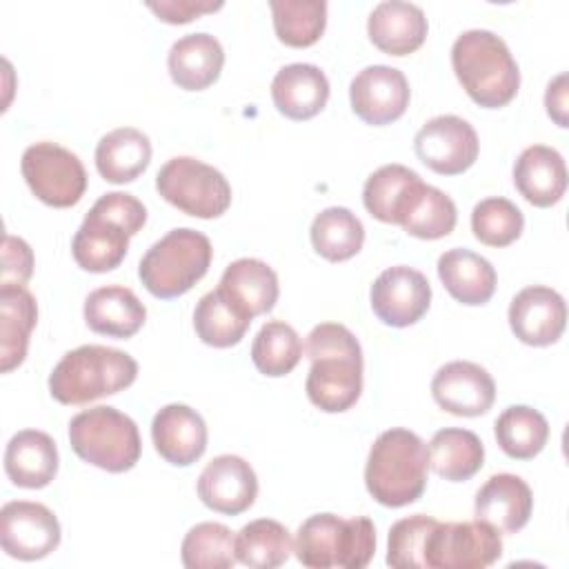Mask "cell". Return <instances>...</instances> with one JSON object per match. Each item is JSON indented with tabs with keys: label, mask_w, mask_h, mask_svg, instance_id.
Listing matches in <instances>:
<instances>
[{
	"label": "cell",
	"mask_w": 569,
	"mask_h": 569,
	"mask_svg": "<svg viewBox=\"0 0 569 569\" xmlns=\"http://www.w3.org/2000/svg\"><path fill=\"white\" fill-rule=\"evenodd\" d=\"M38 322L33 293L20 284L0 287V371L9 373L24 362L29 336Z\"/></svg>",
	"instance_id": "cell-28"
},
{
	"label": "cell",
	"mask_w": 569,
	"mask_h": 569,
	"mask_svg": "<svg viewBox=\"0 0 569 569\" xmlns=\"http://www.w3.org/2000/svg\"><path fill=\"white\" fill-rule=\"evenodd\" d=\"M147 7L158 16V20L169 24H184L202 13H213L222 9V2L211 0H160V2H147Z\"/></svg>",
	"instance_id": "cell-44"
},
{
	"label": "cell",
	"mask_w": 569,
	"mask_h": 569,
	"mask_svg": "<svg viewBox=\"0 0 569 569\" xmlns=\"http://www.w3.org/2000/svg\"><path fill=\"white\" fill-rule=\"evenodd\" d=\"M429 467L449 482H465L473 478L485 462L482 440L460 427H447L433 433L427 447Z\"/></svg>",
	"instance_id": "cell-31"
},
{
	"label": "cell",
	"mask_w": 569,
	"mask_h": 569,
	"mask_svg": "<svg viewBox=\"0 0 569 569\" xmlns=\"http://www.w3.org/2000/svg\"><path fill=\"white\" fill-rule=\"evenodd\" d=\"M438 278L449 296L462 305L478 307L496 291V269L471 249H449L438 258Z\"/></svg>",
	"instance_id": "cell-29"
},
{
	"label": "cell",
	"mask_w": 569,
	"mask_h": 569,
	"mask_svg": "<svg viewBox=\"0 0 569 569\" xmlns=\"http://www.w3.org/2000/svg\"><path fill=\"white\" fill-rule=\"evenodd\" d=\"M522 229L525 216L507 198H485L471 211V231L487 247H507L520 238Z\"/></svg>",
	"instance_id": "cell-41"
},
{
	"label": "cell",
	"mask_w": 569,
	"mask_h": 569,
	"mask_svg": "<svg viewBox=\"0 0 569 569\" xmlns=\"http://www.w3.org/2000/svg\"><path fill=\"white\" fill-rule=\"evenodd\" d=\"M311 369L305 382L309 400L327 413L351 409L362 393V349L340 322H322L307 336Z\"/></svg>",
	"instance_id": "cell-1"
},
{
	"label": "cell",
	"mask_w": 569,
	"mask_h": 569,
	"mask_svg": "<svg viewBox=\"0 0 569 569\" xmlns=\"http://www.w3.org/2000/svg\"><path fill=\"white\" fill-rule=\"evenodd\" d=\"M436 518L416 513L391 525L387 536V565L396 569H427L425 551Z\"/></svg>",
	"instance_id": "cell-42"
},
{
	"label": "cell",
	"mask_w": 569,
	"mask_h": 569,
	"mask_svg": "<svg viewBox=\"0 0 569 569\" xmlns=\"http://www.w3.org/2000/svg\"><path fill=\"white\" fill-rule=\"evenodd\" d=\"M513 184L533 207L560 202L567 191L565 158L547 144L527 147L513 164Z\"/></svg>",
	"instance_id": "cell-24"
},
{
	"label": "cell",
	"mask_w": 569,
	"mask_h": 569,
	"mask_svg": "<svg viewBox=\"0 0 569 569\" xmlns=\"http://www.w3.org/2000/svg\"><path fill=\"white\" fill-rule=\"evenodd\" d=\"M151 438L160 458L176 467H189L207 449V425L189 405L171 402L153 416Z\"/></svg>",
	"instance_id": "cell-19"
},
{
	"label": "cell",
	"mask_w": 569,
	"mask_h": 569,
	"mask_svg": "<svg viewBox=\"0 0 569 569\" xmlns=\"http://www.w3.org/2000/svg\"><path fill=\"white\" fill-rule=\"evenodd\" d=\"M69 442L78 458L109 473L133 469L142 451L138 425L109 405L76 413L69 422Z\"/></svg>",
	"instance_id": "cell-8"
},
{
	"label": "cell",
	"mask_w": 569,
	"mask_h": 569,
	"mask_svg": "<svg viewBox=\"0 0 569 569\" xmlns=\"http://www.w3.org/2000/svg\"><path fill=\"white\" fill-rule=\"evenodd\" d=\"M138 362L120 349L82 345L67 351L49 376V393L60 405H87L133 385Z\"/></svg>",
	"instance_id": "cell-5"
},
{
	"label": "cell",
	"mask_w": 569,
	"mask_h": 569,
	"mask_svg": "<svg viewBox=\"0 0 569 569\" xmlns=\"http://www.w3.org/2000/svg\"><path fill=\"white\" fill-rule=\"evenodd\" d=\"M144 222L147 209L136 196L124 191L100 196L73 236V260L80 269L91 273H107L120 267L129 251V238L136 236Z\"/></svg>",
	"instance_id": "cell-2"
},
{
	"label": "cell",
	"mask_w": 569,
	"mask_h": 569,
	"mask_svg": "<svg viewBox=\"0 0 569 569\" xmlns=\"http://www.w3.org/2000/svg\"><path fill=\"white\" fill-rule=\"evenodd\" d=\"M144 320L147 307L127 287H98L84 300V322L100 336L131 338L142 329Z\"/></svg>",
	"instance_id": "cell-27"
},
{
	"label": "cell",
	"mask_w": 569,
	"mask_h": 569,
	"mask_svg": "<svg viewBox=\"0 0 569 569\" xmlns=\"http://www.w3.org/2000/svg\"><path fill=\"white\" fill-rule=\"evenodd\" d=\"M533 509V493L529 485L516 473L491 476L476 493V520L491 525L500 533L520 531Z\"/></svg>",
	"instance_id": "cell-20"
},
{
	"label": "cell",
	"mask_w": 569,
	"mask_h": 569,
	"mask_svg": "<svg viewBox=\"0 0 569 569\" xmlns=\"http://www.w3.org/2000/svg\"><path fill=\"white\" fill-rule=\"evenodd\" d=\"M7 478L22 489H42L58 473V447L38 429H22L11 436L4 449Z\"/></svg>",
	"instance_id": "cell-25"
},
{
	"label": "cell",
	"mask_w": 569,
	"mask_h": 569,
	"mask_svg": "<svg viewBox=\"0 0 569 569\" xmlns=\"http://www.w3.org/2000/svg\"><path fill=\"white\" fill-rule=\"evenodd\" d=\"M293 551V538L289 529L271 518H258L247 522L236 536L238 562L253 569H273L289 560Z\"/></svg>",
	"instance_id": "cell-36"
},
{
	"label": "cell",
	"mask_w": 569,
	"mask_h": 569,
	"mask_svg": "<svg viewBox=\"0 0 569 569\" xmlns=\"http://www.w3.org/2000/svg\"><path fill=\"white\" fill-rule=\"evenodd\" d=\"M249 325L251 320L233 309L218 289L204 293L193 311V329L198 338L216 349L238 345L244 338Z\"/></svg>",
	"instance_id": "cell-38"
},
{
	"label": "cell",
	"mask_w": 569,
	"mask_h": 569,
	"mask_svg": "<svg viewBox=\"0 0 569 569\" xmlns=\"http://www.w3.org/2000/svg\"><path fill=\"white\" fill-rule=\"evenodd\" d=\"M500 531L482 520L473 522H436L429 533L425 567L427 569H485L500 560Z\"/></svg>",
	"instance_id": "cell-11"
},
{
	"label": "cell",
	"mask_w": 569,
	"mask_h": 569,
	"mask_svg": "<svg viewBox=\"0 0 569 569\" xmlns=\"http://www.w3.org/2000/svg\"><path fill=\"white\" fill-rule=\"evenodd\" d=\"M411 89L405 73L387 64H369L349 84L353 113L373 127L396 122L409 107Z\"/></svg>",
	"instance_id": "cell-15"
},
{
	"label": "cell",
	"mask_w": 569,
	"mask_h": 569,
	"mask_svg": "<svg viewBox=\"0 0 569 569\" xmlns=\"http://www.w3.org/2000/svg\"><path fill=\"white\" fill-rule=\"evenodd\" d=\"M431 396L445 411L476 418L491 409L496 382L485 367L469 360H453L433 373Z\"/></svg>",
	"instance_id": "cell-17"
},
{
	"label": "cell",
	"mask_w": 569,
	"mask_h": 569,
	"mask_svg": "<svg viewBox=\"0 0 569 569\" xmlns=\"http://www.w3.org/2000/svg\"><path fill=\"white\" fill-rule=\"evenodd\" d=\"M545 107L549 118L558 124V127H569L567 124V73H558L545 91Z\"/></svg>",
	"instance_id": "cell-45"
},
{
	"label": "cell",
	"mask_w": 569,
	"mask_h": 569,
	"mask_svg": "<svg viewBox=\"0 0 569 569\" xmlns=\"http://www.w3.org/2000/svg\"><path fill=\"white\" fill-rule=\"evenodd\" d=\"M33 273V251L31 247L16 236H4L2 242V276H0V287L4 284H20L31 278Z\"/></svg>",
	"instance_id": "cell-43"
},
{
	"label": "cell",
	"mask_w": 569,
	"mask_h": 569,
	"mask_svg": "<svg viewBox=\"0 0 569 569\" xmlns=\"http://www.w3.org/2000/svg\"><path fill=\"white\" fill-rule=\"evenodd\" d=\"M293 551L311 569H362L376 553V527L365 516L316 513L298 527Z\"/></svg>",
	"instance_id": "cell-6"
},
{
	"label": "cell",
	"mask_w": 569,
	"mask_h": 569,
	"mask_svg": "<svg viewBox=\"0 0 569 569\" xmlns=\"http://www.w3.org/2000/svg\"><path fill=\"white\" fill-rule=\"evenodd\" d=\"M151 162V140L133 127H118L96 144V169L113 184L133 182Z\"/></svg>",
	"instance_id": "cell-30"
},
{
	"label": "cell",
	"mask_w": 569,
	"mask_h": 569,
	"mask_svg": "<svg viewBox=\"0 0 569 569\" xmlns=\"http://www.w3.org/2000/svg\"><path fill=\"white\" fill-rule=\"evenodd\" d=\"M187 569H229L236 565V536L222 522H198L180 547Z\"/></svg>",
	"instance_id": "cell-40"
},
{
	"label": "cell",
	"mask_w": 569,
	"mask_h": 569,
	"mask_svg": "<svg viewBox=\"0 0 569 569\" xmlns=\"http://www.w3.org/2000/svg\"><path fill=\"white\" fill-rule=\"evenodd\" d=\"M567 325L565 298L545 284L520 289L509 305V327L513 336L531 347L553 345Z\"/></svg>",
	"instance_id": "cell-16"
},
{
	"label": "cell",
	"mask_w": 569,
	"mask_h": 569,
	"mask_svg": "<svg viewBox=\"0 0 569 569\" xmlns=\"http://www.w3.org/2000/svg\"><path fill=\"white\" fill-rule=\"evenodd\" d=\"M158 193L187 216L211 220L231 204V184L211 164L193 156L167 160L156 176Z\"/></svg>",
	"instance_id": "cell-9"
},
{
	"label": "cell",
	"mask_w": 569,
	"mask_h": 569,
	"mask_svg": "<svg viewBox=\"0 0 569 569\" xmlns=\"http://www.w3.org/2000/svg\"><path fill=\"white\" fill-rule=\"evenodd\" d=\"M256 471L240 456H216L198 476V498L218 513L238 516L256 502Z\"/></svg>",
	"instance_id": "cell-18"
},
{
	"label": "cell",
	"mask_w": 569,
	"mask_h": 569,
	"mask_svg": "<svg viewBox=\"0 0 569 569\" xmlns=\"http://www.w3.org/2000/svg\"><path fill=\"white\" fill-rule=\"evenodd\" d=\"M416 156L440 176L467 171L480 151L476 129L460 116L445 113L427 120L413 138Z\"/></svg>",
	"instance_id": "cell-12"
},
{
	"label": "cell",
	"mask_w": 569,
	"mask_h": 569,
	"mask_svg": "<svg viewBox=\"0 0 569 569\" xmlns=\"http://www.w3.org/2000/svg\"><path fill=\"white\" fill-rule=\"evenodd\" d=\"M2 551L18 560H40L58 549L60 522L40 502L11 500L0 509Z\"/></svg>",
	"instance_id": "cell-13"
},
{
	"label": "cell",
	"mask_w": 569,
	"mask_h": 569,
	"mask_svg": "<svg viewBox=\"0 0 569 569\" xmlns=\"http://www.w3.org/2000/svg\"><path fill=\"white\" fill-rule=\"evenodd\" d=\"M420 182L422 178L405 164H382L367 178L362 187L365 209L380 222L398 224L411 191Z\"/></svg>",
	"instance_id": "cell-33"
},
{
	"label": "cell",
	"mask_w": 569,
	"mask_h": 569,
	"mask_svg": "<svg viewBox=\"0 0 569 569\" xmlns=\"http://www.w3.org/2000/svg\"><path fill=\"white\" fill-rule=\"evenodd\" d=\"M271 98L284 118L309 120L325 109L329 100V80L316 64L291 62L273 76Z\"/></svg>",
	"instance_id": "cell-23"
},
{
	"label": "cell",
	"mask_w": 569,
	"mask_h": 569,
	"mask_svg": "<svg viewBox=\"0 0 569 569\" xmlns=\"http://www.w3.org/2000/svg\"><path fill=\"white\" fill-rule=\"evenodd\" d=\"M456 220L458 211L453 200L438 187L420 182L411 191L398 224L413 238L438 240L453 231Z\"/></svg>",
	"instance_id": "cell-32"
},
{
	"label": "cell",
	"mask_w": 569,
	"mask_h": 569,
	"mask_svg": "<svg viewBox=\"0 0 569 569\" xmlns=\"http://www.w3.org/2000/svg\"><path fill=\"white\" fill-rule=\"evenodd\" d=\"M309 236L318 256L329 262H342L362 249L365 227L347 207H327L313 218Z\"/></svg>",
	"instance_id": "cell-34"
},
{
	"label": "cell",
	"mask_w": 569,
	"mask_h": 569,
	"mask_svg": "<svg viewBox=\"0 0 569 569\" xmlns=\"http://www.w3.org/2000/svg\"><path fill=\"white\" fill-rule=\"evenodd\" d=\"M224 64V51L211 33H187L178 38L167 56L171 80L184 91H202L211 87Z\"/></svg>",
	"instance_id": "cell-26"
},
{
	"label": "cell",
	"mask_w": 569,
	"mask_h": 569,
	"mask_svg": "<svg viewBox=\"0 0 569 569\" xmlns=\"http://www.w3.org/2000/svg\"><path fill=\"white\" fill-rule=\"evenodd\" d=\"M211 258L213 249L202 231L178 227L147 249L138 264V276L151 296L171 300L204 278Z\"/></svg>",
	"instance_id": "cell-7"
},
{
	"label": "cell",
	"mask_w": 569,
	"mask_h": 569,
	"mask_svg": "<svg viewBox=\"0 0 569 569\" xmlns=\"http://www.w3.org/2000/svg\"><path fill=\"white\" fill-rule=\"evenodd\" d=\"M493 433L509 458L531 460L549 440V422L533 407L511 405L496 418Z\"/></svg>",
	"instance_id": "cell-35"
},
{
	"label": "cell",
	"mask_w": 569,
	"mask_h": 569,
	"mask_svg": "<svg viewBox=\"0 0 569 569\" xmlns=\"http://www.w3.org/2000/svg\"><path fill=\"white\" fill-rule=\"evenodd\" d=\"M369 298L380 322L402 329L416 325L427 313L431 305V284L422 271L396 264L373 280Z\"/></svg>",
	"instance_id": "cell-14"
},
{
	"label": "cell",
	"mask_w": 569,
	"mask_h": 569,
	"mask_svg": "<svg viewBox=\"0 0 569 569\" xmlns=\"http://www.w3.org/2000/svg\"><path fill=\"white\" fill-rule=\"evenodd\" d=\"M429 24L425 11L413 2L385 0L373 7L367 20L371 42L389 56H407L422 47Z\"/></svg>",
	"instance_id": "cell-22"
},
{
	"label": "cell",
	"mask_w": 569,
	"mask_h": 569,
	"mask_svg": "<svg viewBox=\"0 0 569 569\" xmlns=\"http://www.w3.org/2000/svg\"><path fill=\"white\" fill-rule=\"evenodd\" d=\"M20 171L31 193L56 209L78 204L87 191L84 164L73 151L56 142L29 144L22 153Z\"/></svg>",
	"instance_id": "cell-10"
},
{
	"label": "cell",
	"mask_w": 569,
	"mask_h": 569,
	"mask_svg": "<svg viewBox=\"0 0 569 569\" xmlns=\"http://www.w3.org/2000/svg\"><path fill=\"white\" fill-rule=\"evenodd\" d=\"M427 469L429 453L422 438L396 427L373 440L365 465V485L376 502L398 509L422 496Z\"/></svg>",
	"instance_id": "cell-4"
},
{
	"label": "cell",
	"mask_w": 569,
	"mask_h": 569,
	"mask_svg": "<svg viewBox=\"0 0 569 569\" xmlns=\"http://www.w3.org/2000/svg\"><path fill=\"white\" fill-rule=\"evenodd\" d=\"M269 9L276 36L287 47H311L327 27L325 0H271Z\"/></svg>",
	"instance_id": "cell-37"
},
{
	"label": "cell",
	"mask_w": 569,
	"mask_h": 569,
	"mask_svg": "<svg viewBox=\"0 0 569 569\" xmlns=\"http://www.w3.org/2000/svg\"><path fill=\"white\" fill-rule=\"evenodd\" d=\"M244 318L269 313L278 302V276L258 258H238L220 276L216 287Z\"/></svg>",
	"instance_id": "cell-21"
},
{
	"label": "cell",
	"mask_w": 569,
	"mask_h": 569,
	"mask_svg": "<svg viewBox=\"0 0 569 569\" xmlns=\"http://www.w3.org/2000/svg\"><path fill=\"white\" fill-rule=\"evenodd\" d=\"M302 358V340L298 331L282 322L269 320L260 327L251 345L256 369L269 378H282L296 369Z\"/></svg>",
	"instance_id": "cell-39"
},
{
	"label": "cell",
	"mask_w": 569,
	"mask_h": 569,
	"mask_svg": "<svg viewBox=\"0 0 569 569\" xmlns=\"http://www.w3.org/2000/svg\"><path fill=\"white\" fill-rule=\"evenodd\" d=\"M451 67L467 96L485 109L505 107L518 93V62L507 42L489 29L462 31L451 47Z\"/></svg>",
	"instance_id": "cell-3"
}]
</instances>
